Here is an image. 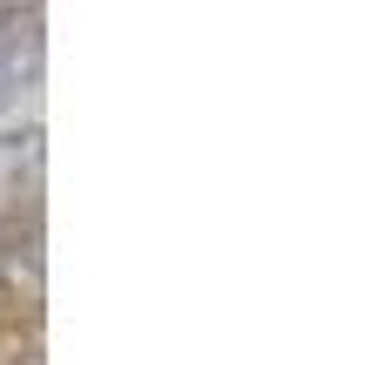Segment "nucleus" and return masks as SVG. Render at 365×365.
Wrapping results in <instances>:
<instances>
[{
    "instance_id": "obj_1",
    "label": "nucleus",
    "mask_w": 365,
    "mask_h": 365,
    "mask_svg": "<svg viewBox=\"0 0 365 365\" xmlns=\"http://www.w3.org/2000/svg\"><path fill=\"white\" fill-rule=\"evenodd\" d=\"M14 7H21V0H0V14H14Z\"/></svg>"
}]
</instances>
